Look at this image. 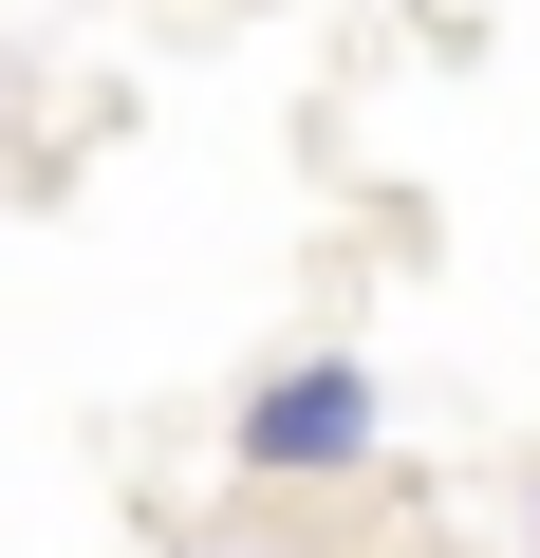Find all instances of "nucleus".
<instances>
[{
  "label": "nucleus",
  "mask_w": 540,
  "mask_h": 558,
  "mask_svg": "<svg viewBox=\"0 0 540 558\" xmlns=\"http://www.w3.org/2000/svg\"><path fill=\"white\" fill-rule=\"evenodd\" d=\"M373 428H392V391H373L355 354H280V373L242 391V428H224V447H242V484H355V465H373Z\"/></svg>",
  "instance_id": "f257e3e1"
}]
</instances>
